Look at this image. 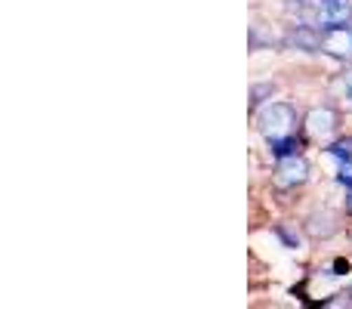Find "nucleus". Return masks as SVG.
<instances>
[{"instance_id": "obj_1", "label": "nucleus", "mask_w": 352, "mask_h": 309, "mask_svg": "<svg viewBox=\"0 0 352 309\" xmlns=\"http://www.w3.org/2000/svg\"><path fill=\"white\" fill-rule=\"evenodd\" d=\"M294 124H297V115H294V109L287 103H269V105H263L260 115H256V127H260V134L266 136L269 142L291 136Z\"/></svg>"}, {"instance_id": "obj_2", "label": "nucleus", "mask_w": 352, "mask_h": 309, "mask_svg": "<svg viewBox=\"0 0 352 309\" xmlns=\"http://www.w3.org/2000/svg\"><path fill=\"white\" fill-rule=\"evenodd\" d=\"M318 47L334 59H352V28L349 25H331L318 31Z\"/></svg>"}, {"instance_id": "obj_3", "label": "nucleus", "mask_w": 352, "mask_h": 309, "mask_svg": "<svg viewBox=\"0 0 352 309\" xmlns=\"http://www.w3.org/2000/svg\"><path fill=\"white\" fill-rule=\"evenodd\" d=\"M306 180H309V164H306V158H300L297 152L278 158V167H275V186L294 189V186H303Z\"/></svg>"}, {"instance_id": "obj_4", "label": "nucleus", "mask_w": 352, "mask_h": 309, "mask_svg": "<svg viewBox=\"0 0 352 309\" xmlns=\"http://www.w3.org/2000/svg\"><path fill=\"white\" fill-rule=\"evenodd\" d=\"M306 134L316 142H328L331 136L337 134V111L328 109V105H318L306 115Z\"/></svg>"}, {"instance_id": "obj_5", "label": "nucleus", "mask_w": 352, "mask_h": 309, "mask_svg": "<svg viewBox=\"0 0 352 309\" xmlns=\"http://www.w3.org/2000/svg\"><path fill=\"white\" fill-rule=\"evenodd\" d=\"M316 28H331V25H349L352 3L349 0H318L316 3Z\"/></svg>"}, {"instance_id": "obj_6", "label": "nucleus", "mask_w": 352, "mask_h": 309, "mask_svg": "<svg viewBox=\"0 0 352 309\" xmlns=\"http://www.w3.org/2000/svg\"><path fill=\"white\" fill-rule=\"evenodd\" d=\"M331 93H334L337 99H340L346 109H352V72L346 74H337L334 84H331Z\"/></svg>"}, {"instance_id": "obj_7", "label": "nucleus", "mask_w": 352, "mask_h": 309, "mask_svg": "<svg viewBox=\"0 0 352 309\" xmlns=\"http://www.w3.org/2000/svg\"><path fill=\"white\" fill-rule=\"evenodd\" d=\"M337 180L352 189V158H343L340 161V173H337Z\"/></svg>"}, {"instance_id": "obj_8", "label": "nucleus", "mask_w": 352, "mask_h": 309, "mask_svg": "<svg viewBox=\"0 0 352 309\" xmlns=\"http://www.w3.org/2000/svg\"><path fill=\"white\" fill-rule=\"evenodd\" d=\"M331 155H337L343 161V158H352V140H343V142H334V146L328 149Z\"/></svg>"}, {"instance_id": "obj_9", "label": "nucleus", "mask_w": 352, "mask_h": 309, "mask_svg": "<svg viewBox=\"0 0 352 309\" xmlns=\"http://www.w3.org/2000/svg\"><path fill=\"white\" fill-rule=\"evenodd\" d=\"M346 211L352 213V189H349V195H346Z\"/></svg>"}]
</instances>
